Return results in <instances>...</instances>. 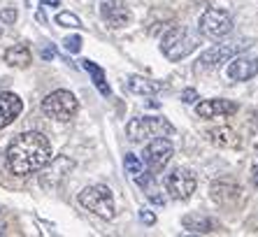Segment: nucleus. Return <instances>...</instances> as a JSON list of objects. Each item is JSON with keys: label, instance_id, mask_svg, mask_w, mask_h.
<instances>
[{"label": "nucleus", "instance_id": "7", "mask_svg": "<svg viewBox=\"0 0 258 237\" xmlns=\"http://www.w3.org/2000/svg\"><path fill=\"white\" fill-rule=\"evenodd\" d=\"M233 30V19L226 10H219V7H210L205 10L203 17H200V33L205 37H212V40H221Z\"/></svg>", "mask_w": 258, "mask_h": 237}, {"label": "nucleus", "instance_id": "26", "mask_svg": "<svg viewBox=\"0 0 258 237\" xmlns=\"http://www.w3.org/2000/svg\"><path fill=\"white\" fill-rule=\"evenodd\" d=\"M149 200H151V202H156V205H165V200H163L161 196H156V193H149Z\"/></svg>", "mask_w": 258, "mask_h": 237}, {"label": "nucleus", "instance_id": "14", "mask_svg": "<svg viewBox=\"0 0 258 237\" xmlns=\"http://www.w3.org/2000/svg\"><path fill=\"white\" fill-rule=\"evenodd\" d=\"M24 112V100L17 93L0 91V128H5Z\"/></svg>", "mask_w": 258, "mask_h": 237}, {"label": "nucleus", "instance_id": "30", "mask_svg": "<svg viewBox=\"0 0 258 237\" xmlns=\"http://www.w3.org/2000/svg\"><path fill=\"white\" fill-rule=\"evenodd\" d=\"M253 116H256V124H258V112H256V114H253Z\"/></svg>", "mask_w": 258, "mask_h": 237}, {"label": "nucleus", "instance_id": "27", "mask_svg": "<svg viewBox=\"0 0 258 237\" xmlns=\"http://www.w3.org/2000/svg\"><path fill=\"white\" fill-rule=\"evenodd\" d=\"M42 58H44V61L54 58V49H44V51H42Z\"/></svg>", "mask_w": 258, "mask_h": 237}, {"label": "nucleus", "instance_id": "20", "mask_svg": "<svg viewBox=\"0 0 258 237\" xmlns=\"http://www.w3.org/2000/svg\"><path fill=\"white\" fill-rule=\"evenodd\" d=\"M84 63V68L89 70V75L93 77V84H96V89L100 91L102 95H109L112 91H109V86H107V82H105V72H102V68H98L93 61H82Z\"/></svg>", "mask_w": 258, "mask_h": 237}, {"label": "nucleus", "instance_id": "32", "mask_svg": "<svg viewBox=\"0 0 258 237\" xmlns=\"http://www.w3.org/2000/svg\"><path fill=\"white\" fill-rule=\"evenodd\" d=\"M0 212H3V209H0Z\"/></svg>", "mask_w": 258, "mask_h": 237}, {"label": "nucleus", "instance_id": "6", "mask_svg": "<svg viewBox=\"0 0 258 237\" xmlns=\"http://www.w3.org/2000/svg\"><path fill=\"white\" fill-rule=\"evenodd\" d=\"M174 154V147L165 135H158V137H151V142L144 147V154H142V160L144 165L149 167V172L158 174L163 167L170 163Z\"/></svg>", "mask_w": 258, "mask_h": 237}, {"label": "nucleus", "instance_id": "15", "mask_svg": "<svg viewBox=\"0 0 258 237\" xmlns=\"http://www.w3.org/2000/svg\"><path fill=\"white\" fill-rule=\"evenodd\" d=\"M181 225L191 232H200V235H207V232H214L216 221L210 216H203V214H188L181 219Z\"/></svg>", "mask_w": 258, "mask_h": 237}, {"label": "nucleus", "instance_id": "4", "mask_svg": "<svg viewBox=\"0 0 258 237\" xmlns=\"http://www.w3.org/2000/svg\"><path fill=\"white\" fill-rule=\"evenodd\" d=\"M172 133L174 126L165 116H138L126 126V135L133 142H142L158 135H172Z\"/></svg>", "mask_w": 258, "mask_h": 237}, {"label": "nucleus", "instance_id": "16", "mask_svg": "<svg viewBox=\"0 0 258 237\" xmlns=\"http://www.w3.org/2000/svg\"><path fill=\"white\" fill-rule=\"evenodd\" d=\"M210 140L214 144H219V147H228V149H237L242 144L240 137H237V133H235L233 128H228V126L212 128V131H210Z\"/></svg>", "mask_w": 258, "mask_h": 237}, {"label": "nucleus", "instance_id": "3", "mask_svg": "<svg viewBox=\"0 0 258 237\" xmlns=\"http://www.w3.org/2000/svg\"><path fill=\"white\" fill-rule=\"evenodd\" d=\"M79 205L89 212L98 214L102 219H114V196H112V191L107 186L102 184H96V186H86L82 193H79Z\"/></svg>", "mask_w": 258, "mask_h": 237}, {"label": "nucleus", "instance_id": "10", "mask_svg": "<svg viewBox=\"0 0 258 237\" xmlns=\"http://www.w3.org/2000/svg\"><path fill=\"white\" fill-rule=\"evenodd\" d=\"M100 17L109 28H123L131 24V10L121 0H105L100 5Z\"/></svg>", "mask_w": 258, "mask_h": 237}, {"label": "nucleus", "instance_id": "24", "mask_svg": "<svg viewBox=\"0 0 258 237\" xmlns=\"http://www.w3.org/2000/svg\"><path fill=\"white\" fill-rule=\"evenodd\" d=\"M198 100V91L196 89H186L184 93H181V102H186V105H191V102Z\"/></svg>", "mask_w": 258, "mask_h": 237}, {"label": "nucleus", "instance_id": "22", "mask_svg": "<svg viewBox=\"0 0 258 237\" xmlns=\"http://www.w3.org/2000/svg\"><path fill=\"white\" fill-rule=\"evenodd\" d=\"M63 47H66L70 53H77L79 49H82V37H79V35L66 37V40H63Z\"/></svg>", "mask_w": 258, "mask_h": 237}, {"label": "nucleus", "instance_id": "13", "mask_svg": "<svg viewBox=\"0 0 258 237\" xmlns=\"http://www.w3.org/2000/svg\"><path fill=\"white\" fill-rule=\"evenodd\" d=\"M200 118H214V116H233L237 112V102L223 100V98H214V100H203L196 107Z\"/></svg>", "mask_w": 258, "mask_h": 237}, {"label": "nucleus", "instance_id": "5", "mask_svg": "<svg viewBox=\"0 0 258 237\" xmlns=\"http://www.w3.org/2000/svg\"><path fill=\"white\" fill-rule=\"evenodd\" d=\"M77 109H79V102H77V98H75V93H70V91H66V89L54 91V93H49L42 100L44 116L54 118V121H60V124L70 121V118L77 114Z\"/></svg>", "mask_w": 258, "mask_h": 237}, {"label": "nucleus", "instance_id": "9", "mask_svg": "<svg viewBox=\"0 0 258 237\" xmlns=\"http://www.w3.org/2000/svg\"><path fill=\"white\" fill-rule=\"evenodd\" d=\"M249 44L244 42H235V44H216V47L207 49L198 58V70H216L219 66L228 63L235 53H240L242 49H246Z\"/></svg>", "mask_w": 258, "mask_h": 237}, {"label": "nucleus", "instance_id": "18", "mask_svg": "<svg viewBox=\"0 0 258 237\" xmlns=\"http://www.w3.org/2000/svg\"><path fill=\"white\" fill-rule=\"evenodd\" d=\"M5 63L12 68H28L30 66V49L26 44H14L5 51Z\"/></svg>", "mask_w": 258, "mask_h": 237}, {"label": "nucleus", "instance_id": "12", "mask_svg": "<svg viewBox=\"0 0 258 237\" xmlns=\"http://www.w3.org/2000/svg\"><path fill=\"white\" fill-rule=\"evenodd\" d=\"M210 196L216 205H235L242 198V189L233 179H216L210 186Z\"/></svg>", "mask_w": 258, "mask_h": 237}, {"label": "nucleus", "instance_id": "25", "mask_svg": "<svg viewBox=\"0 0 258 237\" xmlns=\"http://www.w3.org/2000/svg\"><path fill=\"white\" fill-rule=\"evenodd\" d=\"M140 219H142L147 225H154L156 223V214L149 212V209H142V212H140Z\"/></svg>", "mask_w": 258, "mask_h": 237}, {"label": "nucleus", "instance_id": "29", "mask_svg": "<svg viewBox=\"0 0 258 237\" xmlns=\"http://www.w3.org/2000/svg\"><path fill=\"white\" fill-rule=\"evenodd\" d=\"M42 5H51V7H58V0H42Z\"/></svg>", "mask_w": 258, "mask_h": 237}, {"label": "nucleus", "instance_id": "31", "mask_svg": "<svg viewBox=\"0 0 258 237\" xmlns=\"http://www.w3.org/2000/svg\"><path fill=\"white\" fill-rule=\"evenodd\" d=\"M0 35H3V28H0Z\"/></svg>", "mask_w": 258, "mask_h": 237}, {"label": "nucleus", "instance_id": "28", "mask_svg": "<svg viewBox=\"0 0 258 237\" xmlns=\"http://www.w3.org/2000/svg\"><path fill=\"white\" fill-rule=\"evenodd\" d=\"M251 179H253V184L258 186V163L253 165V170H251Z\"/></svg>", "mask_w": 258, "mask_h": 237}, {"label": "nucleus", "instance_id": "2", "mask_svg": "<svg viewBox=\"0 0 258 237\" xmlns=\"http://www.w3.org/2000/svg\"><path fill=\"white\" fill-rule=\"evenodd\" d=\"M198 44H200L198 35L191 33V28H186V26H177V28L168 30L165 37L161 40V51L168 61L177 63V61H184L186 56H191V53L198 49Z\"/></svg>", "mask_w": 258, "mask_h": 237}, {"label": "nucleus", "instance_id": "8", "mask_svg": "<svg viewBox=\"0 0 258 237\" xmlns=\"http://www.w3.org/2000/svg\"><path fill=\"white\" fill-rule=\"evenodd\" d=\"M198 189V179L186 167H177L165 177V191L174 200H188Z\"/></svg>", "mask_w": 258, "mask_h": 237}, {"label": "nucleus", "instance_id": "21", "mask_svg": "<svg viewBox=\"0 0 258 237\" xmlns=\"http://www.w3.org/2000/svg\"><path fill=\"white\" fill-rule=\"evenodd\" d=\"M56 24L66 26V28H82V21H79L75 14H70V12H60L58 17H56Z\"/></svg>", "mask_w": 258, "mask_h": 237}, {"label": "nucleus", "instance_id": "23", "mask_svg": "<svg viewBox=\"0 0 258 237\" xmlns=\"http://www.w3.org/2000/svg\"><path fill=\"white\" fill-rule=\"evenodd\" d=\"M17 17H19V12L17 10H14V7H5V10H0V21H3V24H14V21H17Z\"/></svg>", "mask_w": 258, "mask_h": 237}, {"label": "nucleus", "instance_id": "1", "mask_svg": "<svg viewBox=\"0 0 258 237\" xmlns=\"http://www.w3.org/2000/svg\"><path fill=\"white\" fill-rule=\"evenodd\" d=\"M49 160H51V144L37 131L17 135L7 149V167L19 177L42 170V167H47Z\"/></svg>", "mask_w": 258, "mask_h": 237}, {"label": "nucleus", "instance_id": "17", "mask_svg": "<svg viewBox=\"0 0 258 237\" xmlns=\"http://www.w3.org/2000/svg\"><path fill=\"white\" fill-rule=\"evenodd\" d=\"M123 165H126V172L131 174L135 182H138L142 189H147L149 186V174L144 172V165H142V160L138 158L135 154H126V158H123Z\"/></svg>", "mask_w": 258, "mask_h": 237}, {"label": "nucleus", "instance_id": "19", "mask_svg": "<svg viewBox=\"0 0 258 237\" xmlns=\"http://www.w3.org/2000/svg\"><path fill=\"white\" fill-rule=\"evenodd\" d=\"M128 89L133 91V93H138V95H154L158 93V86L156 82H151V79L147 77H138V75H133V77H128Z\"/></svg>", "mask_w": 258, "mask_h": 237}, {"label": "nucleus", "instance_id": "11", "mask_svg": "<svg viewBox=\"0 0 258 237\" xmlns=\"http://www.w3.org/2000/svg\"><path fill=\"white\" fill-rule=\"evenodd\" d=\"M258 75V56H237L228 63L226 77L230 82H249Z\"/></svg>", "mask_w": 258, "mask_h": 237}]
</instances>
